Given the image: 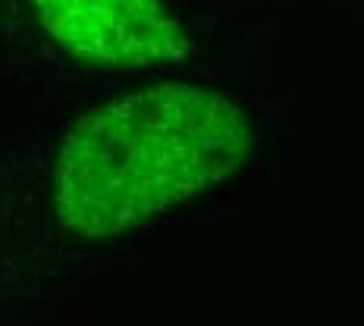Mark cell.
Here are the masks:
<instances>
[{
  "label": "cell",
  "instance_id": "cell-1",
  "mask_svg": "<svg viewBox=\"0 0 364 326\" xmlns=\"http://www.w3.org/2000/svg\"><path fill=\"white\" fill-rule=\"evenodd\" d=\"M248 145V116L217 91L157 85L129 94L66 135L57 214L79 236H119L223 182Z\"/></svg>",
  "mask_w": 364,
  "mask_h": 326
},
{
  "label": "cell",
  "instance_id": "cell-2",
  "mask_svg": "<svg viewBox=\"0 0 364 326\" xmlns=\"http://www.w3.org/2000/svg\"><path fill=\"white\" fill-rule=\"evenodd\" d=\"M44 28L75 57L107 66H151L192 50L161 0H32Z\"/></svg>",
  "mask_w": 364,
  "mask_h": 326
}]
</instances>
